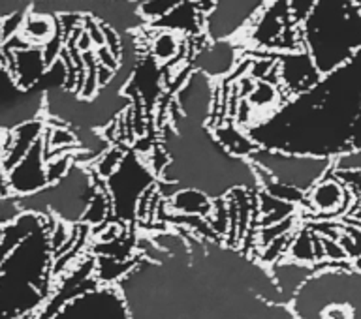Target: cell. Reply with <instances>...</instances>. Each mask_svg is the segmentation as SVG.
<instances>
[{
    "label": "cell",
    "mask_w": 361,
    "mask_h": 319,
    "mask_svg": "<svg viewBox=\"0 0 361 319\" xmlns=\"http://www.w3.org/2000/svg\"><path fill=\"white\" fill-rule=\"evenodd\" d=\"M303 25L305 51L324 77L361 51V6L355 0H318Z\"/></svg>",
    "instance_id": "6da1fadb"
},
{
    "label": "cell",
    "mask_w": 361,
    "mask_h": 319,
    "mask_svg": "<svg viewBox=\"0 0 361 319\" xmlns=\"http://www.w3.org/2000/svg\"><path fill=\"white\" fill-rule=\"evenodd\" d=\"M256 168L269 175L271 179L298 188L309 194L316 182L333 171L331 158L305 156V154H288V152L264 151L258 149L250 158Z\"/></svg>",
    "instance_id": "7a4b0ae2"
},
{
    "label": "cell",
    "mask_w": 361,
    "mask_h": 319,
    "mask_svg": "<svg viewBox=\"0 0 361 319\" xmlns=\"http://www.w3.org/2000/svg\"><path fill=\"white\" fill-rule=\"evenodd\" d=\"M152 179L154 173L151 168L141 162L135 152H126L117 171L106 180L107 196L111 199V208L117 218H135L137 203L143 194L154 186Z\"/></svg>",
    "instance_id": "3957f363"
},
{
    "label": "cell",
    "mask_w": 361,
    "mask_h": 319,
    "mask_svg": "<svg viewBox=\"0 0 361 319\" xmlns=\"http://www.w3.org/2000/svg\"><path fill=\"white\" fill-rule=\"evenodd\" d=\"M51 319H130L123 293L113 286H98L68 301Z\"/></svg>",
    "instance_id": "277c9868"
},
{
    "label": "cell",
    "mask_w": 361,
    "mask_h": 319,
    "mask_svg": "<svg viewBox=\"0 0 361 319\" xmlns=\"http://www.w3.org/2000/svg\"><path fill=\"white\" fill-rule=\"evenodd\" d=\"M44 139L27 152V156L8 171V188L10 196L28 197L38 194L49 186L47 180V160H45Z\"/></svg>",
    "instance_id": "5b68a950"
},
{
    "label": "cell",
    "mask_w": 361,
    "mask_h": 319,
    "mask_svg": "<svg viewBox=\"0 0 361 319\" xmlns=\"http://www.w3.org/2000/svg\"><path fill=\"white\" fill-rule=\"evenodd\" d=\"M307 201L310 211L320 218H337L344 213H352L355 197L348 186L331 171L320 182H316L314 188L307 194Z\"/></svg>",
    "instance_id": "8992f818"
},
{
    "label": "cell",
    "mask_w": 361,
    "mask_h": 319,
    "mask_svg": "<svg viewBox=\"0 0 361 319\" xmlns=\"http://www.w3.org/2000/svg\"><path fill=\"white\" fill-rule=\"evenodd\" d=\"M2 66L11 72L19 89L32 90L42 81L47 72V61L44 56V49L39 45H28L25 49L11 51L2 55Z\"/></svg>",
    "instance_id": "52a82bcc"
},
{
    "label": "cell",
    "mask_w": 361,
    "mask_h": 319,
    "mask_svg": "<svg viewBox=\"0 0 361 319\" xmlns=\"http://www.w3.org/2000/svg\"><path fill=\"white\" fill-rule=\"evenodd\" d=\"M279 75H281L288 92L293 96H303L310 92L318 87V83L324 77L307 51H303V53L293 51V53L286 55V58L279 66Z\"/></svg>",
    "instance_id": "ba28073f"
},
{
    "label": "cell",
    "mask_w": 361,
    "mask_h": 319,
    "mask_svg": "<svg viewBox=\"0 0 361 319\" xmlns=\"http://www.w3.org/2000/svg\"><path fill=\"white\" fill-rule=\"evenodd\" d=\"M168 205L173 214H185V216L209 218L213 213V199L197 188H179L169 197Z\"/></svg>",
    "instance_id": "9c48e42d"
},
{
    "label": "cell",
    "mask_w": 361,
    "mask_h": 319,
    "mask_svg": "<svg viewBox=\"0 0 361 319\" xmlns=\"http://www.w3.org/2000/svg\"><path fill=\"white\" fill-rule=\"evenodd\" d=\"M56 32H59L56 17L47 15V13H39V11L32 10L28 11L25 21H23L21 34L30 45L44 47L47 42L55 38Z\"/></svg>",
    "instance_id": "30bf717a"
},
{
    "label": "cell",
    "mask_w": 361,
    "mask_h": 319,
    "mask_svg": "<svg viewBox=\"0 0 361 319\" xmlns=\"http://www.w3.org/2000/svg\"><path fill=\"white\" fill-rule=\"evenodd\" d=\"M214 139L230 156L252 158L254 152L258 151V145L254 143L252 137L241 130H237L235 126H231V124L214 130Z\"/></svg>",
    "instance_id": "8fae6325"
},
{
    "label": "cell",
    "mask_w": 361,
    "mask_h": 319,
    "mask_svg": "<svg viewBox=\"0 0 361 319\" xmlns=\"http://www.w3.org/2000/svg\"><path fill=\"white\" fill-rule=\"evenodd\" d=\"M256 199H258V214L262 216L258 222L259 230L262 227H269V225L281 224L284 220L292 218L293 211H295V205L281 201L276 197H271L265 192H259Z\"/></svg>",
    "instance_id": "7c38bea8"
},
{
    "label": "cell",
    "mask_w": 361,
    "mask_h": 319,
    "mask_svg": "<svg viewBox=\"0 0 361 319\" xmlns=\"http://www.w3.org/2000/svg\"><path fill=\"white\" fill-rule=\"evenodd\" d=\"M233 49L228 44H216L209 51L202 53V64H200V72L205 75H222V73L230 72L233 66Z\"/></svg>",
    "instance_id": "4fadbf2b"
},
{
    "label": "cell",
    "mask_w": 361,
    "mask_h": 319,
    "mask_svg": "<svg viewBox=\"0 0 361 319\" xmlns=\"http://www.w3.org/2000/svg\"><path fill=\"white\" fill-rule=\"evenodd\" d=\"M158 27L175 28L183 32H194L197 30V6L190 0H183L177 8L169 11L168 15L158 19Z\"/></svg>",
    "instance_id": "5bb4252c"
},
{
    "label": "cell",
    "mask_w": 361,
    "mask_h": 319,
    "mask_svg": "<svg viewBox=\"0 0 361 319\" xmlns=\"http://www.w3.org/2000/svg\"><path fill=\"white\" fill-rule=\"evenodd\" d=\"M180 55V42L173 32H162L152 44V58L158 62H173Z\"/></svg>",
    "instance_id": "9a60e30c"
},
{
    "label": "cell",
    "mask_w": 361,
    "mask_h": 319,
    "mask_svg": "<svg viewBox=\"0 0 361 319\" xmlns=\"http://www.w3.org/2000/svg\"><path fill=\"white\" fill-rule=\"evenodd\" d=\"M276 92L275 87L267 81H259L254 85L252 92L248 94L247 101L252 106V109H264V107H271L275 104Z\"/></svg>",
    "instance_id": "2e32d148"
},
{
    "label": "cell",
    "mask_w": 361,
    "mask_h": 319,
    "mask_svg": "<svg viewBox=\"0 0 361 319\" xmlns=\"http://www.w3.org/2000/svg\"><path fill=\"white\" fill-rule=\"evenodd\" d=\"M183 0H145L141 4V13L151 19H162L169 13V11L177 8Z\"/></svg>",
    "instance_id": "e0dca14e"
},
{
    "label": "cell",
    "mask_w": 361,
    "mask_h": 319,
    "mask_svg": "<svg viewBox=\"0 0 361 319\" xmlns=\"http://www.w3.org/2000/svg\"><path fill=\"white\" fill-rule=\"evenodd\" d=\"M316 2L318 0H288V11H290V19L293 25L307 21L314 10Z\"/></svg>",
    "instance_id": "ac0fdd59"
},
{
    "label": "cell",
    "mask_w": 361,
    "mask_h": 319,
    "mask_svg": "<svg viewBox=\"0 0 361 319\" xmlns=\"http://www.w3.org/2000/svg\"><path fill=\"white\" fill-rule=\"evenodd\" d=\"M350 151H361V109L355 115L352 132H350Z\"/></svg>",
    "instance_id": "d6986e66"
},
{
    "label": "cell",
    "mask_w": 361,
    "mask_h": 319,
    "mask_svg": "<svg viewBox=\"0 0 361 319\" xmlns=\"http://www.w3.org/2000/svg\"><path fill=\"white\" fill-rule=\"evenodd\" d=\"M4 132H0V146H2V143H4Z\"/></svg>",
    "instance_id": "ffe728a7"
}]
</instances>
